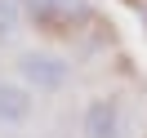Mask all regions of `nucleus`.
<instances>
[{
  "instance_id": "nucleus-1",
  "label": "nucleus",
  "mask_w": 147,
  "mask_h": 138,
  "mask_svg": "<svg viewBox=\"0 0 147 138\" xmlns=\"http://www.w3.org/2000/svg\"><path fill=\"white\" fill-rule=\"evenodd\" d=\"M18 76L27 89L36 94H58L67 80H71V63L63 54H49V49H27L18 58Z\"/></svg>"
},
{
  "instance_id": "nucleus-2",
  "label": "nucleus",
  "mask_w": 147,
  "mask_h": 138,
  "mask_svg": "<svg viewBox=\"0 0 147 138\" xmlns=\"http://www.w3.org/2000/svg\"><path fill=\"white\" fill-rule=\"evenodd\" d=\"M22 9L45 31H80L89 22V5L85 0H22Z\"/></svg>"
},
{
  "instance_id": "nucleus-3",
  "label": "nucleus",
  "mask_w": 147,
  "mask_h": 138,
  "mask_svg": "<svg viewBox=\"0 0 147 138\" xmlns=\"http://www.w3.org/2000/svg\"><path fill=\"white\" fill-rule=\"evenodd\" d=\"M31 111H36V98L22 80H0V125H27Z\"/></svg>"
},
{
  "instance_id": "nucleus-4",
  "label": "nucleus",
  "mask_w": 147,
  "mask_h": 138,
  "mask_svg": "<svg viewBox=\"0 0 147 138\" xmlns=\"http://www.w3.org/2000/svg\"><path fill=\"white\" fill-rule=\"evenodd\" d=\"M85 138H120V111L111 98H94L85 107Z\"/></svg>"
},
{
  "instance_id": "nucleus-5",
  "label": "nucleus",
  "mask_w": 147,
  "mask_h": 138,
  "mask_svg": "<svg viewBox=\"0 0 147 138\" xmlns=\"http://www.w3.org/2000/svg\"><path fill=\"white\" fill-rule=\"evenodd\" d=\"M18 22H22V0H0V45L18 36Z\"/></svg>"
}]
</instances>
